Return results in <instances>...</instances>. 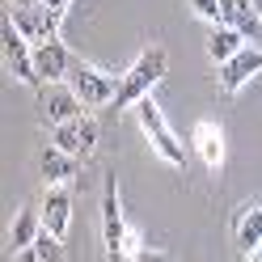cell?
Returning a JSON list of instances; mask_svg holds the SVG:
<instances>
[{
  "label": "cell",
  "instance_id": "1",
  "mask_svg": "<svg viewBox=\"0 0 262 262\" xmlns=\"http://www.w3.org/2000/svg\"><path fill=\"white\" fill-rule=\"evenodd\" d=\"M102 250H106V262H131L140 250V233L127 228V220H123L114 178H106V186H102Z\"/></svg>",
  "mask_w": 262,
  "mask_h": 262
},
{
  "label": "cell",
  "instance_id": "2",
  "mask_svg": "<svg viewBox=\"0 0 262 262\" xmlns=\"http://www.w3.org/2000/svg\"><path fill=\"white\" fill-rule=\"evenodd\" d=\"M165 68H169V55L161 51V47H148L131 68L119 76V97H114V106H140L144 97H152V85L161 76H165Z\"/></svg>",
  "mask_w": 262,
  "mask_h": 262
},
{
  "label": "cell",
  "instance_id": "3",
  "mask_svg": "<svg viewBox=\"0 0 262 262\" xmlns=\"http://www.w3.org/2000/svg\"><path fill=\"white\" fill-rule=\"evenodd\" d=\"M136 114H140V127H144V136H148L152 152L165 161V165L182 169V165H186V148H182V140L173 136V127L165 123V110H161L152 97H144V102L136 106Z\"/></svg>",
  "mask_w": 262,
  "mask_h": 262
},
{
  "label": "cell",
  "instance_id": "4",
  "mask_svg": "<svg viewBox=\"0 0 262 262\" xmlns=\"http://www.w3.org/2000/svg\"><path fill=\"white\" fill-rule=\"evenodd\" d=\"M0 42H5V68L17 76L21 85L42 89V76L34 68V47H30V38L13 26V17H5V26H0Z\"/></svg>",
  "mask_w": 262,
  "mask_h": 262
},
{
  "label": "cell",
  "instance_id": "5",
  "mask_svg": "<svg viewBox=\"0 0 262 262\" xmlns=\"http://www.w3.org/2000/svg\"><path fill=\"white\" fill-rule=\"evenodd\" d=\"M68 85L76 89V97H80V102H85L89 110L110 106L114 97H119V80H114L110 72H102V68H93V63H80V59H72Z\"/></svg>",
  "mask_w": 262,
  "mask_h": 262
},
{
  "label": "cell",
  "instance_id": "6",
  "mask_svg": "<svg viewBox=\"0 0 262 262\" xmlns=\"http://www.w3.org/2000/svg\"><path fill=\"white\" fill-rule=\"evenodd\" d=\"M13 26L21 30V34L30 38V42H47V38H59V13H51L47 5H30V9H21V5H13Z\"/></svg>",
  "mask_w": 262,
  "mask_h": 262
},
{
  "label": "cell",
  "instance_id": "7",
  "mask_svg": "<svg viewBox=\"0 0 262 262\" xmlns=\"http://www.w3.org/2000/svg\"><path fill=\"white\" fill-rule=\"evenodd\" d=\"M55 144H59L63 152H72L76 161H85V157H93V148H97V123L89 119V114L59 123V127H55Z\"/></svg>",
  "mask_w": 262,
  "mask_h": 262
},
{
  "label": "cell",
  "instance_id": "8",
  "mask_svg": "<svg viewBox=\"0 0 262 262\" xmlns=\"http://www.w3.org/2000/svg\"><path fill=\"white\" fill-rule=\"evenodd\" d=\"M80 97L76 89L68 85V80H55V85H42V119L59 127V123H68V119H80Z\"/></svg>",
  "mask_w": 262,
  "mask_h": 262
},
{
  "label": "cell",
  "instance_id": "9",
  "mask_svg": "<svg viewBox=\"0 0 262 262\" xmlns=\"http://www.w3.org/2000/svg\"><path fill=\"white\" fill-rule=\"evenodd\" d=\"M34 68H38V76H42V85L68 80V72H72V51H68L59 38L34 42Z\"/></svg>",
  "mask_w": 262,
  "mask_h": 262
},
{
  "label": "cell",
  "instance_id": "10",
  "mask_svg": "<svg viewBox=\"0 0 262 262\" xmlns=\"http://www.w3.org/2000/svg\"><path fill=\"white\" fill-rule=\"evenodd\" d=\"M262 72V47H245L237 51L228 63H220V89L224 93H237L241 85H250V76Z\"/></svg>",
  "mask_w": 262,
  "mask_h": 262
},
{
  "label": "cell",
  "instance_id": "11",
  "mask_svg": "<svg viewBox=\"0 0 262 262\" xmlns=\"http://www.w3.org/2000/svg\"><path fill=\"white\" fill-rule=\"evenodd\" d=\"M42 224H47V233H55V237L68 233V224H72V190L68 186H47Z\"/></svg>",
  "mask_w": 262,
  "mask_h": 262
},
{
  "label": "cell",
  "instance_id": "12",
  "mask_svg": "<svg viewBox=\"0 0 262 262\" xmlns=\"http://www.w3.org/2000/svg\"><path fill=\"white\" fill-rule=\"evenodd\" d=\"M233 245H237L245 258L262 245V207L258 203H245L237 216H233Z\"/></svg>",
  "mask_w": 262,
  "mask_h": 262
},
{
  "label": "cell",
  "instance_id": "13",
  "mask_svg": "<svg viewBox=\"0 0 262 262\" xmlns=\"http://www.w3.org/2000/svg\"><path fill=\"white\" fill-rule=\"evenodd\" d=\"M245 34L237 26H228V21H216L211 26V34H207V55H211V63H228L237 51H245Z\"/></svg>",
  "mask_w": 262,
  "mask_h": 262
},
{
  "label": "cell",
  "instance_id": "14",
  "mask_svg": "<svg viewBox=\"0 0 262 262\" xmlns=\"http://www.w3.org/2000/svg\"><path fill=\"white\" fill-rule=\"evenodd\" d=\"M190 144H194L199 161H203L211 173L224 165V131H220L216 123H199V127H194V136H190Z\"/></svg>",
  "mask_w": 262,
  "mask_h": 262
},
{
  "label": "cell",
  "instance_id": "15",
  "mask_svg": "<svg viewBox=\"0 0 262 262\" xmlns=\"http://www.w3.org/2000/svg\"><path fill=\"white\" fill-rule=\"evenodd\" d=\"M38 169H42V182H47V186H68L72 173H76V157L63 152L59 144H51V148H42Z\"/></svg>",
  "mask_w": 262,
  "mask_h": 262
},
{
  "label": "cell",
  "instance_id": "16",
  "mask_svg": "<svg viewBox=\"0 0 262 262\" xmlns=\"http://www.w3.org/2000/svg\"><path fill=\"white\" fill-rule=\"evenodd\" d=\"M42 228H47V224H42V211H38V207H21L17 216H13V224H9V254L26 250Z\"/></svg>",
  "mask_w": 262,
  "mask_h": 262
},
{
  "label": "cell",
  "instance_id": "17",
  "mask_svg": "<svg viewBox=\"0 0 262 262\" xmlns=\"http://www.w3.org/2000/svg\"><path fill=\"white\" fill-rule=\"evenodd\" d=\"M59 241H63V237H55V233H47V228H42L26 250L13 254V262H63V245H59Z\"/></svg>",
  "mask_w": 262,
  "mask_h": 262
},
{
  "label": "cell",
  "instance_id": "18",
  "mask_svg": "<svg viewBox=\"0 0 262 262\" xmlns=\"http://www.w3.org/2000/svg\"><path fill=\"white\" fill-rule=\"evenodd\" d=\"M224 21L237 26L245 38H258L262 34V17H258V9L250 5V0H224Z\"/></svg>",
  "mask_w": 262,
  "mask_h": 262
},
{
  "label": "cell",
  "instance_id": "19",
  "mask_svg": "<svg viewBox=\"0 0 262 262\" xmlns=\"http://www.w3.org/2000/svg\"><path fill=\"white\" fill-rule=\"evenodd\" d=\"M190 9H194V17H203V21H224V0H190Z\"/></svg>",
  "mask_w": 262,
  "mask_h": 262
},
{
  "label": "cell",
  "instance_id": "20",
  "mask_svg": "<svg viewBox=\"0 0 262 262\" xmlns=\"http://www.w3.org/2000/svg\"><path fill=\"white\" fill-rule=\"evenodd\" d=\"M131 262H173V258H169V254H161V250H148V245H140Z\"/></svg>",
  "mask_w": 262,
  "mask_h": 262
},
{
  "label": "cell",
  "instance_id": "21",
  "mask_svg": "<svg viewBox=\"0 0 262 262\" xmlns=\"http://www.w3.org/2000/svg\"><path fill=\"white\" fill-rule=\"evenodd\" d=\"M42 5H47V9H51V13H59V17H63V9H68V5H72V0H42Z\"/></svg>",
  "mask_w": 262,
  "mask_h": 262
},
{
  "label": "cell",
  "instance_id": "22",
  "mask_svg": "<svg viewBox=\"0 0 262 262\" xmlns=\"http://www.w3.org/2000/svg\"><path fill=\"white\" fill-rule=\"evenodd\" d=\"M13 5H21V9H30V5H42V0H13Z\"/></svg>",
  "mask_w": 262,
  "mask_h": 262
},
{
  "label": "cell",
  "instance_id": "23",
  "mask_svg": "<svg viewBox=\"0 0 262 262\" xmlns=\"http://www.w3.org/2000/svg\"><path fill=\"white\" fill-rule=\"evenodd\" d=\"M250 262H262V245H258V250H254V254H250Z\"/></svg>",
  "mask_w": 262,
  "mask_h": 262
},
{
  "label": "cell",
  "instance_id": "24",
  "mask_svg": "<svg viewBox=\"0 0 262 262\" xmlns=\"http://www.w3.org/2000/svg\"><path fill=\"white\" fill-rule=\"evenodd\" d=\"M250 5H254V9H258V17H262V0H250Z\"/></svg>",
  "mask_w": 262,
  "mask_h": 262
}]
</instances>
